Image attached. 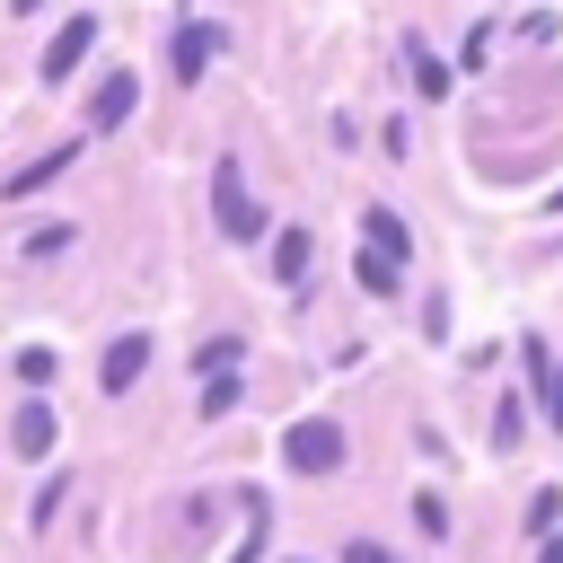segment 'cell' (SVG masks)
<instances>
[{
	"label": "cell",
	"instance_id": "obj_1",
	"mask_svg": "<svg viewBox=\"0 0 563 563\" xmlns=\"http://www.w3.org/2000/svg\"><path fill=\"white\" fill-rule=\"evenodd\" d=\"M343 449H352V440H343V422H334V413H308V422H290V431H282V475H334V466H343Z\"/></svg>",
	"mask_w": 563,
	"mask_h": 563
},
{
	"label": "cell",
	"instance_id": "obj_2",
	"mask_svg": "<svg viewBox=\"0 0 563 563\" xmlns=\"http://www.w3.org/2000/svg\"><path fill=\"white\" fill-rule=\"evenodd\" d=\"M88 44H97V18L79 9V18H70V26L53 35V44H44V62H35V70H44V88H62V79L79 70V53H88Z\"/></svg>",
	"mask_w": 563,
	"mask_h": 563
},
{
	"label": "cell",
	"instance_id": "obj_3",
	"mask_svg": "<svg viewBox=\"0 0 563 563\" xmlns=\"http://www.w3.org/2000/svg\"><path fill=\"white\" fill-rule=\"evenodd\" d=\"M70 158H79V141H62V150H44V158H26L18 176H0V202H26V194H44L53 176H70Z\"/></svg>",
	"mask_w": 563,
	"mask_h": 563
},
{
	"label": "cell",
	"instance_id": "obj_4",
	"mask_svg": "<svg viewBox=\"0 0 563 563\" xmlns=\"http://www.w3.org/2000/svg\"><path fill=\"white\" fill-rule=\"evenodd\" d=\"M53 431H62V413H53L44 396H26V405L9 413V449H18V457H44V449H53Z\"/></svg>",
	"mask_w": 563,
	"mask_h": 563
},
{
	"label": "cell",
	"instance_id": "obj_5",
	"mask_svg": "<svg viewBox=\"0 0 563 563\" xmlns=\"http://www.w3.org/2000/svg\"><path fill=\"white\" fill-rule=\"evenodd\" d=\"M211 53H220V26H202V18H194V26H176L167 70H176V79H202V70H211Z\"/></svg>",
	"mask_w": 563,
	"mask_h": 563
},
{
	"label": "cell",
	"instance_id": "obj_6",
	"mask_svg": "<svg viewBox=\"0 0 563 563\" xmlns=\"http://www.w3.org/2000/svg\"><path fill=\"white\" fill-rule=\"evenodd\" d=\"M141 369H150V334H114V343H106V361H97L106 396H123V387H132Z\"/></svg>",
	"mask_w": 563,
	"mask_h": 563
},
{
	"label": "cell",
	"instance_id": "obj_7",
	"mask_svg": "<svg viewBox=\"0 0 563 563\" xmlns=\"http://www.w3.org/2000/svg\"><path fill=\"white\" fill-rule=\"evenodd\" d=\"M220 229H229V238H255V229H264V211L238 194V167H220Z\"/></svg>",
	"mask_w": 563,
	"mask_h": 563
},
{
	"label": "cell",
	"instance_id": "obj_8",
	"mask_svg": "<svg viewBox=\"0 0 563 563\" xmlns=\"http://www.w3.org/2000/svg\"><path fill=\"white\" fill-rule=\"evenodd\" d=\"M132 97H141V79H132V70H106V79H97V106H88V114H97V123H123V114H132Z\"/></svg>",
	"mask_w": 563,
	"mask_h": 563
},
{
	"label": "cell",
	"instance_id": "obj_9",
	"mask_svg": "<svg viewBox=\"0 0 563 563\" xmlns=\"http://www.w3.org/2000/svg\"><path fill=\"white\" fill-rule=\"evenodd\" d=\"M308 255H317L308 229H282V238H273V273H282V282H308Z\"/></svg>",
	"mask_w": 563,
	"mask_h": 563
},
{
	"label": "cell",
	"instance_id": "obj_10",
	"mask_svg": "<svg viewBox=\"0 0 563 563\" xmlns=\"http://www.w3.org/2000/svg\"><path fill=\"white\" fill-rule=\"evenodd\" d=\"M361 229H369V246H378L387 264H405V229H396V211H369Z\"/></svg>",
	"mask_w": 563,
	"mask_h": 563
},
{
	"label": "cell",
	"instance_id": "obj_11",
	"mask_svg": "<svg viewBox=\"0 0 563 563\" xmlns=\"http://www.w3.org/2000/svg\"><path fill=\"white\" fill-rule=\"evenodd\" d=\"M70 238H79V229H70V220H53V229H35L18 255H26V264H44V255H70Z\"/></svg>",
	"mask_w": 563,
	"mask_h": 563
},
{
	"label": "cell",
	"instance_id": "obj_12",
	"mask_svg": "<svg viewBox=\"0 0 563 563\" xmlns=\"http://www.w3.org/2000/svg\"><path fill=\"white\" fill-rule=\"evenodd\" d=\"M396 282H405V273H396V264H387V255L369 246V255H361V290H378V299H396Z\"/></svg>",
	"mask_w": 563,
	"mask_h": 563
},
{
	"label": "cell",
	"instance_id": "obj_13",
	"mask_svg": "<svg viewBox=\"0 0 563 563\" xmlns=\"http://www.w3.org/2000/svg\"><path fill=\"white\" fill-rule=\"evenodd\" d=\"M194 369H202V378H211V369H220V378H229V369H238V334H211V343H202V352H194Z\"/></svg>",
	"mask_w": 563,
	"mask_h": 563
},
{
	"label": "cell",
	"instance_id": "obj_14",
	"mask_svg": "<svg viewBox=\"0 0 563 563\" xmlns=\"http://www.w3.org/2000/svg\"><path fill=\"white\" fill-rule=\"evenodd\" d=\"M554 519H563V493H554V484H545V493H537V501H528V528H537V537H545V528H554Z\"/></svg>",
	"mask_w": 563,
	"mask_h": 563
},
{
	"label": "cell",
	"instance_id": "obj_15",
	"mask_svg": "<svg viewBox=\"0 0 563 563\" xmlns=\"http://www.w3.org/2000/svg\"><path fill=\"white\" fill-rule=\"evenodd\" d=\"M413 519H422V537H449V510H440V493H413Z\"/></svg>",
	"mask_w": 563,
	"mask_h": 563
},
{
	"label": "cell",
	"instance_id": "obj_16",
	"mask_svg": "<svg viewBox=\"0 0 563 563\" xmlns=\"http://www.w3.org/2000/svg\"><path fill=\"white\" fill-rule=\"evenodd\" d=\"M18 378H53V343H26L18 352Z\"/></svg>",
	"mask_w": 563,
	"mask_h": 563
},
{
	"label": "cell",
	"instance_id": "obj_17",
	"mask_svg": "<svg viewBox=\"0 0 563 563\" xmlns=\"http://www.w3.org/2000/svg\"><path fill=\"white\" fill-rule=\"evenodd\" d=\"M238 405V378H202V413H229Z\"/></svg>",
	"mask_w": 563,
	"mask_h": 563
},
{
	"label": "cell",
	"instance_id": "obj_18",
	"mask_svg": "<svg viewBox=\"0 0 563 563\" xmlns=\"http://www.w3.org/2000/svg\"><path fill=\"white\" fill-rule=\"evenodd\" d=\"M343 563H396V554H387V545H369V537H352V545H343Z\"/></svg>",
	"mask_w": 563,
	"mask_h": 563
},
{
	"label": "cell",
	"instance_id": "obj_19",
	"mask_svg": "<svg viewBox=\"0 0 563 563\" xmlns=\"http://www.w3.org/2000/svg\"><path fill=\"white\" fill-rule=\"evenodd\" d=\"M545 422L563 431V369H554V387H545Z\"/></svg>",
	"mask_w": 563,
	"mask_h": 563
},
{
	"label": "cell",
	"instance_id": "obj_20",
	"mask_svg": "<svg viewBox=\"0 0 563 563\" xmlns=\"http://www.w3.org/2000/svg\"><path fill=\"white\" fill-rule=\"evenodd\" d=\"M537 563H563V545H545V554H537Z\"/></svg>",
	"mask_w": 563,
	"mask_h": 563
},
{
	"label": "cell",
	"instance_id": "obj_21",
	"mask_svg": "<svg viewBox=\"0 0 563 563\" xmlns=\"http://www.w3.org/2000/svg\"><path fill=\"white\" fill-rule=\"evenodd\" d=\"M9 9H44V0H9Z\"/></svg>",
	"mask_w": 563,
	"mask_h": 563
},
{
	"label": "cell",
	"instance_id": "obj_22",
	"mask_svg": "<svg viewBox=\"0 0 563 563\" xmlns=\"http://www.w3.org/2000/svg\"><path fill=\"white\" fill-rule=\"evenodd\" d=\"M554 211H563V194H554Z\"/></svg>",
	"mask_w": 563,
	"mask_h": 563
}]
</instances>
